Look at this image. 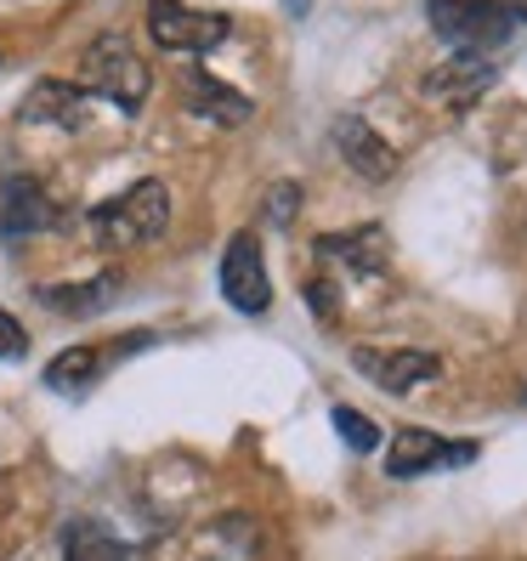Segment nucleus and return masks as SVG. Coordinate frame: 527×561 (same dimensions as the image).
Here are the masks:
<instances>
[{
	"mask_svg": "<svg viewBox=\"0 0 527 561\" xmlns=\"http://www.w3.org/2000/svg\"><path fill=\"white\" fill-rule=\"evenodd\" d=\"M164 221H171V193H164V182H137V187H125L119 199L91 210V233H96V244L125 250V244L159 239Z\"/></svg>",
	"mask_w": 527,
	"mask_h": 561,
	"instance_id": "f257e3e1",
	"label": "nucleus"
},
{
	"mask_svg": "<svg viewBox=\"0 0 527 561\" xmlns=\"http://www.w3.org/2000/svg\"><path fill=\"white\" fill-rule=\"evenodd\" d=\"M425 18L454 51H471V57L500 51L516 35V12L500 7V0H425Z\"/></svg>",
	"mask_w": 527,
	"mask_h": 561,
	"instance_id": "f03ea898",
	"label": "nucleus"
},
{
	"mask_svg": "<svg viewBox=\"0 0 527 561\" xmlns=\"http://www.w3.org/2000/svg\"><path fill=\"white\" fill-rule=\"evenodd\" d=\"M80 75L96 96H108V103H119L125 114H137L148 103V62L130 51L125 35H96L80 57Z\"/></svg>",
	"mask_w": 527,
	"mask_h": 561,
	"instance_id": "7ed1b4c3",
	"label": "nucleus"
},
{
	"mask_svg": "<svg viewBox=\"0 0 527 561\" xmlns=\"http://www.w3.org/2000/svg\"><path fill=\"white\" fill-rule=\"evenodd\" d=\"M227 23L221 12H193L187 0H148V35L164 51H210L227 41Z\"/></svg>",
	"mask_w": 527,
	"mask_h": 561,
	"instance_id": "20e7f679",
	"label": "nucleus"
},
{
	"mask_svg": "<svg viewBox=\"0 0 527 561\" xmlns=\"http://www.w3.org/2000/svg\"><path fill=\"white\" fill-rule=\"evenodd\" d=\"M221 295L233 301L239 312H267L273 307V284H267V261H261V244L255 233H239L221 255Z\"/></svg>",
	"mask_w": 527,
	"mask_h": 561,
	"instance_id": "39448f33",
	"label": "nucleus"
},
{
	"mask_svg": "<svg viewBox=\"0 0 527 561\" xmlns=\"http://www.w3.org/2000/svg\"><path fill=\"white\" fill-rule=\"evenodd\" d=\"M477 459V443H443L437 432H420V425H409V432L391 437L386 448V471L391 477H420V471H454V466H471Z\"/></svg>",
	"mask_w": 527,
	"mask_h": 561,
	"instance_id": "423d86ee",
	"label": "nucleus"
},
{
	"mask_svg": "<svg viewBox=\"0 0 527 561\" xmlns=\"http://www.w3.org/2000/svg\"><path fill=\"white\" fill-rule=\"evenodd\" d=\"M352 369L364 375L369 386H380V391H414V386H425V380H437V375H443V357H432V352H409V346H398V352L357 346V352H352Z\"/></svg>",
	"mask_w": 527,
	"mask_h": 561,
	"instance_id": "0eeeda50",
	"label": "nucleus"
},
{
	"mask_svg": "<svg viewBox=\"0 0 527 561\" xmlns=\"http://www.w3.org/2000/svg\"><path fill=\"white\" fill-rule=\"evenodd\" d=\"M51 221H57V205L41 193V182L12 176L0 187V239H35Z\"/></svg>",
	"mask_w": 527,
	"mask_h": 561,
	"instance_id": "6e6552de",
	"label": "nucleus"
},
{
	"mask_svg": "<svg viewBox=\"0 0 527 561\" xmlns=\"http://www.w3.org/2000/svg\"><path fill=\"white\" fill-rule=\"evenodd\" d=\"M182 96H187L193 114H205V119H216V125H244V119L255 114V103H250L244 91L221 85V80L205 75V69H193V75L182 80Z\"/></svg>",
	"mask_w": 527,
	"mask_h": 561,
	"instance_id": "1a4fd4ad",
	"label": "nucleus"
},
{
	"mask_svg": "<svg viewBox=\"0 0 527 561\" xmlns=\"http://www.w3.org/2000/svg\"><path fill=\"white\" fill-rule=\"evenodd\" d=\"M335 142H341V159L352 164V171H364L369 182H380V176L398 171V153H391V148L380 142V130H369L357 114H346V119L335 125Z\"/></svg>",
	"mask_w": 527,
	"mask_h": 561,
	"instance_id": "9d476101",
	"label": "nucleus"
},
{
	"mask_svg": "<svg viewBox=\"0 0 527 561\" xmlns=\"http://www.w3.org/2000/svg\"><path fill=\"white\" fill-rule=\"evenodd\" d=\"M488 85H493V62L454 57L448 69H437L432 80H425V96H437V103H448V108H471Z\"/></svg>",
	"mask_w": 527,
	"mask_h": 561,
	"instance_id": "9b49d317",
	"label": "nucleus"
},
{
	"mask_svg": "<svg viewBox=\"0 0 527 561\" xmlns=\"http://www.w3.org/2000/svg\"><path fill=\"white\" fill-rule=\"evenodd\" d=\"M23 119L28 125H62V130H75V125H85V91L69 85V80H41L35 91H28V103H23Z\"/></svg>",
	"mask_w": 527,
	"mask_h": 561,
	"instance_id": "f8f14e48",
	"label": "nucleus"
},
{
	"mask_svg": "<svg viewBox=\"0 0 527 561\" xmlns=\"http://www.w3.org/2000/svg\"><path fill=\"white\" fill-rule=\"evenodd\" d=\"M329 261H346L352 273H386V233L380 227H357V233H329L318 244Z\"/></svg>",
	"mask_w": 527,
	"mask_h": 561,
	"instance_id": "ddd939ff",
	"label": "nucleus"
},
{
	"mask_svg": "<svg viewBox=\"0 0 527 561\" xmlns=\"http://www.w3.org/2000/svg\"><path fill=\"white\" fill-rule=\"evenodd\" d=\"M96 357L91 346H75V352H62V357H51V369H46V386L51 391H85L91 380H96Z\"/></svg>",
	"mask_w": 527,
	"mask_h": 561,
	"instance_id": "4468645a",
	"label": "nucleus"
},
{
	"mask_svg": "<svg viewBox=\"0 0 527 561\" xmlns=\"http://www.w3.org/2000/svg\"><path fill=\"white\" fill-rule=\"evenodd\" d=\"M119 295V278H91L80 289H46V307L57 312H96V307H108Z\"/></svg>",
	"mask_w": 527,
	"mask_h": 561,
	"instance_id": "2eb2a0df",
	"label": "nucleus"
},
{
	"mask_svg": "<svg viewBox=\"0 0 527 561\" xmlns=\"http://www.w3.org/2000/svg\"><path fill=\"white\" fill-rule=\"evenodd\" d=\"M69 561H125V545L114 534H103V527L80 522L69 534Z\"/></svg>",
	"mask_w": 527,
	"mask_h": 561,
	"instance_id": "dca6fc26",
	"label": "nucleus"
},
{
	"mask_svg": "<svg viewBox=\"0 0 527 561\" xmlns=\"http://www.w3.org/2000/svg\"><path fill=\"white\" fill-rule=\"evenodd\" d=\"M335 432H341V443L352 448V454H375L380 448V432L357 414V409H335Z\"/></svg>",
	"mask_w": 527,
	"mask_h": 561,
	"instance_id": "f3484780",
	"label": "nucleus"
},
{
	"mask_svg": "<svg viewBox=\"0 0 527 561\" xmlns=\"http://www.w3.org/2000/svg\"><path fill=\"white\" fill-rule=\"evenodd\" d=\"M23 352H28V329L12 312H0V357H23Z\"/></svg>",
	"mask_w": 527,
	"mask_h": 561,
	"instance_id": "a211bd4d",
	"label": "nucleus"
},
{
	"mask_svg": "<svg viewBox=\"0 0 527 561\" xmlns=\"http://www.w3.org/2000/svg\"><path fill=\"white\" fill-rule=\"evenodd\" d=\"M295 199H301V187H295V182H278V187H273V221H289Z\"/></svg>",
	"mask_w": 527,
	"mask_h": 561,
	"instance_id": "6ab92c4d",
	"label": "nucleus"
},
{
	"mask_svg": "<svg viewBox=\"0 0 527 561\" xmlns=\"http://www.w3.org/2000/svg\"><path fill=\"white\" fill-rule=\"evenodd\" d=\"M522 18H527V7H522Z\"/></svg>",
	"mask_w": 527,
	"mask_h": 561,
	"instance_id": "aec40b11",
	"label": "nucleus"
}]
</instances>
